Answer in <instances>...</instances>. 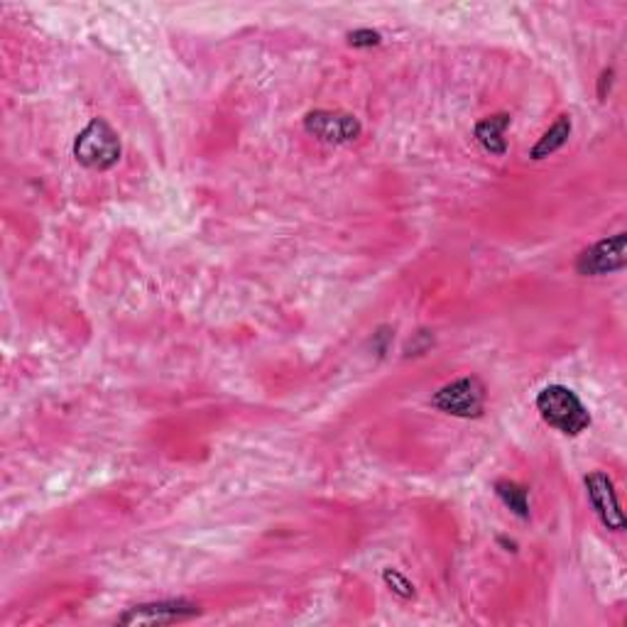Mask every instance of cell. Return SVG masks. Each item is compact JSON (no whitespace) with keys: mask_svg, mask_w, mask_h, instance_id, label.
Returning <instances> with one entry per match:
<instances>
[{"mask_svg":"<svg viewBox=\"0 0 627 627\" xmlns=\"http://www.w3.org/2000/svg\"><path fill=\"white\" fill-rule=\"evenodd\" d=\"M569 136H571V118L569 116H559L557 123H554L545 132V136L537 140L535 148L529 150V157H533V160H545V157L561 150L564 145L569 142Z\"/></svg>","mask_w":627,"mask_h":627,"instance_id":"cell-9","label":"cell"},{"mask_svg":"<svg viewBox=\"0 0 627 627\" xmlns=\"http://www.w3.org/2000/svg\"><path fill=\"white\" fill-rule=\"evenodd\" d=\"M496 496L500 498L505 508H510L517 517H520V520H527V517H529V492H527V488L517 486L515 480H498Z\"/></svg>","mask_w":627,"mask_h":627,"instance_id":"cell-10","label":"cell"},{"mask_svg":"<svg viewBox=\"0 0 627 627\" xmlns=\"http://www.w3.org/2000/svg\"><path fill=\"white\" fill-rule=\"evenodd\" d=\"M201 606L187 598H172V600H157V603H142V606H132L118 618V625L136 627V625H175L191 618H199Z\"/></svg>","mask_w":627,"mask_h":627,"instance_id":"cell-4","label":"cell"},{"mask_svg":"<svg viewBox=\"0 0 627 627\" xmlns=\"http://www.w3.org/2000/svg\"><path fill=\"white\" fill-rule=\"evenodd\" d=\"M610 83H613V69H606L600 74V81H598V99L600 101H606V96L610 91Z\"/></svg>","mask_w":627,"mask_h":627,"instance_id":"cell-13","label":"cell"},{"mask_svg":"<svg viewBox=\"0 0 627 627\" xmlns=\"http://www.w3.org/2000/svg\"><path fill=\"white\" fill-rule=\"evenodd\" d=\"M537 412L549 427L566 434V437H578L590 427V412L574 390L566 385H547L537 395Z\"/></svg>","mask_w":627,"mask_h":627,"instance_id":"cell-1","label":"cell"},{"mask_svg":"<svg viewBox=\"0 0 627 627\" xmlns=\"http://www.w3.org/2000/svg\"><path fill=\"white\" fill-rule=\"evenodd\" d=\"M380 42H382L380 32H376V30H368V28H364V30H356V32L348 34V44L356 47V50H366V47H378Z\"/></svg>","mask_w":627,"mask_h":627,"instance_id":"cell-12","label":"cell"},{"mask_svg":"<svg viewBox=\"0 0 627 627\" xmlns=\"http://www.w3.org/2000/svg\"><path fill=\"white\" fill-rule=\"evenodd\" d=\"M305 130L327 145H351L360 138V120L344 111H311L305 118Z\"/></svg>","mask_w":627,"mask_h":627,"instance_id":"cell-6","label":"cell"},{"mask_svg":"<svg viewBox=\"0 0 627 627\" xmlns=\"http://www.w3.org/2000/svg\"><path fill=\"white\" fill-rule=\"evenodd\" d=\"M586 492H588L590 508L596 510L603 527L610 529V533H623L625 515L620 510L618 490H615L610 476L603 474V470H594V474H588L586 476Z\"/></svg>","mask_w":627,"mask_h":627,"instance_id":"cell-7","label":"cell"},{"mask_svg":"<svg viewBox=\"0 0 627 627\" xmlns=\"http://www.w3.org/2000/svg\"><path fill=\"white\" fill-rule=\"evenodd\" d=\"M382 581L390 586L392 594H397L400 598H415V586L407 581V578L397 571V569H385L382 571Z\"/></svg>","mask_w":627,"mask_h":627,"instance_id":"cell-11","label":"cell"},{"mask_svg":"<svg viewBox=\"0 0 627 627\" xmlns=\"http://www.w3.org/2000/svg\"><path fill=\"white\" fill-rule=\"evenodd\" d=\"M627 265V236L615 233L586 248L576 258V272L584 277H603L618 272Z\"/></svg>","mask_w":627,"mask_h":627,"instance_id":"cell-5","label":"cell"},{"mask_svg":"<svg viewBox=\"0 0 627 627\" xmlns=\"http://www.w3.org/2000/svg\"><path fill=\"white\" fill-rule=\"evenodd\" d=\"M510 120L512 118L508 113H498V116H490V118L480 120V123L474 130V136H476L480 148H484L490 155H498V157L508 152V142H505L502 132L510 128Z\"/></svg>","mask_w":627,"mask_h":627,"instance_id":"cell-8","label":"cell"},{"mask_svg":"<svg viewBox=\"0 0 627 627\" xmlns=\"http://www.w3.org/2000/svg\"><path fill=\"white\" fill-rule=\"evenodd\" d=\"M77 162L89 170L106 172L120 162V138L103 118H93L74 142Z\"/></svg>","mask_w":627,"mask_h":627,"instance_id":"cell-2","label":"cell"},{"mask_svg":"<svg viewBox=\"0 0 627 627\" xmlns=\"http://www.w3.org/2000/svg\"><path fill=\"white\" fill-rule=\"evenodd\" d=\"M431 407L444 415L478 419L486 409V385L478 378H458L431 395Z\"/></svg>","mask_w":627,"mask_h":627,"instance_id":"cell-3","label":"cell"}]
</instances>
